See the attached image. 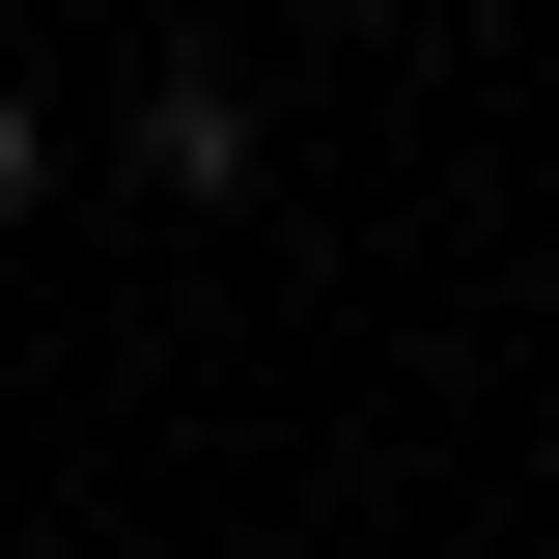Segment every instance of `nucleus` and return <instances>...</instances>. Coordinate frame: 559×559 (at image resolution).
Returning a JSON list of instances; mask_svg holds the SVG:
<instances>
[{"label": "nucleus", "instance_id": "1", "mask_svg": "<svg viewBox=\"0 0 559 559\" xmlns=\"http://www.w3.org/2000/svg\"><path fill=\"white\" fill-rule=\"evenodd\" d=\"M0 224H28V112H0Z\"/></svg>", "mask_w": 559, "mask_h": 559}]
</instances>
